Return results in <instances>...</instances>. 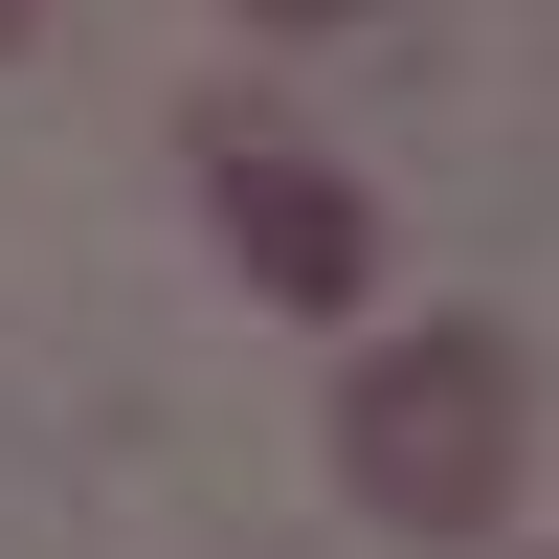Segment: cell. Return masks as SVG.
<instances>
[{"label": "cell", "mask_w": 559, "mask_h": 559, "mask_svg": "<svg viewBox=\"0 0 559 559\" xmlns=\"http://www.w3.org/2000/svg\"><path fill=\"white\" fill-rule=\"evenodd\" d=\"M179 157H202V224H224V269H247L269 313H358V292H381V202H358L313 134H269L247 90H202Z\"/></svg>", "instance_id": "7a4b0ae2"}, {"label": "cell", "mask_w": 559, "mask_h": 559, "mask_svg": "<svg viewBox=\"0 0 559 559\" xmlns=\"http://www.w3.org/2000/svg\"><path fill=\"white\" fill-rule=\"evenodd\" d=\"M23 45H45V0H0V68H23Z\"/></svg>", "instance_id": "277c9868"}, {"label": "cell", "mask_w": 559, "mask_h": 559, "mask_svg": "<svg viewBox=\"0 0 559 559\" xmlns=\"http://www.w3.org/2000/svg\"><path fill=\"white\" fill-rule=\"evenodd\" d=\"M515 471H537V358L492 336V313H403V336L336 381V492H358L381 537H426V559L492 537Z\"/></svg>", "instance_id": "6da1fadb"}, {"label": "cell", "mask_w": 559, "mask_h": 559, "mask_svg": "<svg viewBox=\"0 0 559 559\" xmlns=\"http://www.w3.org/2000/svg\"><path fill=\"white\" fill-rule=\"evenodd\" d=\"M247 23H358V0H247Z\"/></svg>", "instance_id": "3957f363"}]
</instances>
